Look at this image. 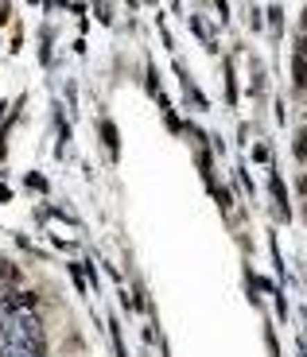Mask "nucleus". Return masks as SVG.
Returning a JSON list of instances; mask_svg holds the SVG:
<instances>
[{
	"instance_id": "1",
	"label": "nucleus",
	"mask_w": 307,
	"mask_h": 357,
	"mask_svg": "<svg viewBox=\"0 0 307 357\" xmlns=\"http://www.w3.org/2000/svg\"><path fill=\"white\" fill-rule=\"evenodd\" d=\"M296 86H299V89H307V62H304V55L296 59Z\"/></svg>"
},
{
	"instance_id": "3",
	"label": "nucleus",
	"mask_w": 307,
	"mask_h": 357,
	"mask_svg": "<svg viewBox=\"0 0 307 357\" xmlns=\"http://www.w3.org/2000/svg\"><path fill=\"white\" fill-rule=\"evenodd\" d=\"M304 28H307V12H304Z\"/></svg>"
},
{
	"instance_id": "2",
	"label": "nucleus",
	"mask_w": 307,
	"mask_h": 357,
	"mask_svg": "<svg viewBox=\"0 0 307 357\" xmlns=\"http://www.w3.org/2000/svg\"><path fill=\"white\" fill-rule=\"evenodd\" d=\"M296 156L307 159V132H299V144H296Z\"/></svg>"
}]
</instances>
